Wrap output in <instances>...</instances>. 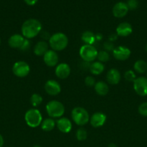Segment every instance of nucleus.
Listing matches in <instances>:
<instances>
[{
  "instance_id": "obj_1",
  "label": "nucleus",
  "mask_w": 147,
  "mask_h": 147,
  "mask_svg": "<svg viewBox=\"0 0 147 147\" xmlns=\"http://www.w3.org/2000/svg\"><path fill=\"white\" fill-rule=\"evenodd\" d=\"M42 30V24L36 19H29L23 22L21 27L22 35L26 39H32L35 37L40 33Z\"/></svg>"
},
{
  "instance_id": "obj_2",
  "label": "nucleus",
  "mask_w": 147,
  "mask_h": 147,
  "mask_svg": "<svg viewBox=\"0 0 147 147\" xmlns=\"http://www.w3.org/2000/svg\"><path fill=\"white\" fill-rule=\"evenodd\" d=\"M69 39L63 32H56L50 36L48 40V45L51 50L54 51H62L68 45Z\"/></svg>"
},
{
  "instance_id": "obj_3",
  "label": "nucleus",
  "mask_w": 147,
  "mask_h": 147,
  "mask_svg": "<svg viewBox=\"0 0 147 147\" xmlns=\"http://www.w3.org/2000/svg\"><path fill=\"white\" fill-rule=\"evenodd\" d=\"M48 115L52 119H60L65 113V108L61 102L56 100L49 101L46 106Z\"/></svg>"
},
{
  "instance_id": "obj_4",
  "label": "nucleus",
  "mask_w": 147,
  "mask_h": 147,
  "mask_svg": "<svg viewBox=\"0 0 147 147\" xmlns=\"http://www.w3.org/2000/svg\"><path fill=\"white\" fill-rule=\"evenodd\" d=\"M24 121L29 127L37 128L43 121L41 113L37 109H30L24 114Z\"/></svg>"
},
{
  "instance_id": "obj_5",
  "label": "nucleus",
  "mask_w": 147,
  "mask_h": 147,
  "mask_svg": "<svg viewBox=\"0 0 147 147\" xmlns=\"http://www.w3.org/2000/svg\"><path fill=\"white\" fill-rule=\"evenodd\" d=\"M71 119L78 126H84L89 121L90 116L85 109L82 107H76L71 111Z\"/></svg>"
},
{
  "instance_id": "obj_6",
  "label": "nucleus",
  "mask_w": 147,
  "mask_h": 147,
  "mask_svg": "<svg viewBox=\"0 0 147 147\" xmlns=\"http://www.w3.org/2000/svg\"><path fill=\"white\" fill-rule=\"evenodd\" d=\"M98 51L96 47L91 45H84L79 50V55L84 62H94L97 57Z\"/></svg>"
},
{
  "instance_id": "obj_7",
  "label": "nucleus",
  "mask_w": 147,
  "mask_h": 147,
  "mask_svg": "<svg viewBox=\"0 0 147 147\" xmlns=\"http://www.w3.org/2000/svg\"><path fill=\"white\" fill-rule=\"evenodd\" d=\"M30 71V65L24 61H17L13 65L12 72L14 76L19 78H24L28 76Z\"/></svg>"
},
{
  "instance_id": "obj_8",
  "label": "nucleus",
  "mask_w": 147,
  "mask_h": 147,
  "mask_svg": "<svg viewBox=\"0 0 147 147\" xmlns=\"http://www.w3.org/2000/svg\"><path fill=\"white\" fill-rule=\"evenodd\" d=\"M133 89L135 93L140 96H147V78L141 76L135 78L133 82Z\"/></svg>"
},
{
  "instance_id": "obj_9",
  "label": "nucleus",
  "mask_w": 147,
  "mask_h": 147,
  "mask_svg": "<svg viewBox=\"0 0 147 147\" xmlns=\"http://www.w3.org/2000/svg\"><path fill=\"white\" fill-rule=\"evenodd\" d=\"M131 54V51L128 47L125 46H118L115 47L112 51V55L116 60L124 61L128 60Z\"/></svg>"
},
{
  "instance_id": "obj_10",
  "label": "nucleus",
  "mask_w": 147,
  "mask_h": 147,
  "mask_svg": "<svg viewBox=\"0 0 147 147\" xmlns=\"http://www.w3.org/2000/svg\"><path fill=\"white\" fill-rule=\"evenodd\" d=\"M45 90L48 95L55 96L59 95L61 91V87L58 81L55 80H48L44 86Z\"/></svg>"
},
{
  "instance_id": "obj_11",
  "label": "nucleus",
  "mask_w": 147,
  "mask_h": 147,
  "mask_svg": "<svg viewBox=\"0 0 147 147\" xmlns=\"http://www.w3.org/2000/svg\"><path fill=\"white\" fill-rule=\"evenodd\" d=\"M45 64L48 67H55L59 63V55L57 53L53 50H48L43 56Z\"/></svg>"
},
{
  "instance_id": "obj_12",
  "label": "nucleus",
  "mask_w": 147,
  "mask_h": 147,
  "mask_svg": "<svg viewBox=\"0 0 147 147\" xmlns=\"http://www.w3.org/2000/svg\"><path fill=\"white\" fill-rule=\"evenodd\" d=\"M107 120V116L102 112H96L93 113L89 119L91 125L94 128H99L103 126Z\"/></svg>"
},
{
  "instance_id": "obj_13",
  "label": "nucleus",
  "mask_w": 147,
  "mask_h": 147,
  "mask_svg": "<svg viewBox=\"0 0 147 147\" xmlns=\"http://www.w3.org/2000/svg\"><path fill=\"white\" fill-rule=\"evenodd\" d=\"M71 73L70 66L65 63L58 64L55 69V74L59 78L66 79L69 76Z\"/></svg>"
},
{
  "instance_id": "obj_14",
  "label": "nucleus",
  "mask_w": 147,
  "mask_h": 147,
  "mask_svg": "<svg viewBox=\"0 0 147 147\" xmlns=\"http://www.w3.org/2000/svg\"><path fill=\"white\" fill-rule=\"evenodd\" d=\"M128 10L129 9H128L126 3L120 1L114 5L113 8H112V14L114 15V17H117V18H122L126 15Z\"/></svg>"
},
{
  "instance_id": "obj_15",
  "label": "nucleus",
  "mask_w": 147,
  "mask_h": 147,
  "mask_svg": "<svg viewBox=\"0 0 147 147\" xmlns=\"http://www.w3.org/2000/svg\"><path fill=\"white\" fill-rule=\"evenodd\" d=\"M56 126L61 132L63 134H68L71 131L72 123L69 119L66 117H61L56 121Z\"/></svg>"
},
{
  "instance_id": "obj_16",
  "label": "nucleus",
  "mask_w": 147,
  "mask_h": 147,
  "mask_svg": "<svg viewBox=\"0 0 147 147\" xmlns=\"http://www.w3.org/2000/svg\"><path fill=\"white\" fill-rule=\"evenodd\" d=\"M133 32V27L130 23L124 22L120 23L116 28V34L120 37H128Z\"/></svg>"
},
{
  "instance_id": "obj_17",
  "label": "nucleus",
  "mask_w": 147,
  "mask_h": 147,
  "mask_svg": "<svg viewBox=\"0 0 147 147\" xmlns=\"http://www.w3.org/2000/svg\"><path fill=\"white\" fill-rule=\"evenodd\" d=\"M121 76L119 70L116 68H111L108 70L106 76L107 81L110 85H117L120 81Z\"/></svg>"
},
{
  "instance_id": "obj_18",
  "label": "nucleus",
  "mask_w": 147,
  "mask_h": 147,
  "mask_svg": "<svg viewBox=\"0 0 147 147\" xmlns=\"http://www.w3.org/2000/svg\"><path fill=\"white\" fill-rule=\"evenodd\" d=\"M24 40H25V38L22 34H14L9 38L8 44L10 47H12V48H17L20 50Z\"/></svg>"
},
{
  "instance_id": "obj_19",
  "label": "nucleus",
  "mask_w": 147,
  "mask_h": 147,
  "mask_svg": "<svg viewBox=\"0 0 147 147\" xmlns=\"http://www.w3.org/2000/svg\"><path fill=\"white\" fill-rule=\"evenodd\" d=\"M48 47L49 45L46 41L41 40V41H39L36 43L35 45L34 46L33 52H34L35 55L43 56L49 50Z\"/></svg>"
},
{
  "instance_id": "obj_20",
  "label": "nucleus",
  "mask_w": 147,
  "mask_h": 147,
  "mask_svg": "<svg viewBox=\"0 0 147 147\" xmlns=\"http://www.w3.org/2000/svg\"><path fill=\"white\" fill-rule=\"evenodd\" d=\"M95 90L97 94L101 96H105L109 92V87L108 85L105 82L103 81H98L95 83Z\"/></svg>"
},
{
  "instance_id": "obj_21",
  "label": "nucleus",
  "mask_w": 147,
  "mask_h": 147,
  "mask_svg": "<svg viewBox=\"0 0 147 147\" xmlns=\"http://www.w3.org/2000/svg\"><path fill=\"white\" fill-rule=\"evenodd\" d=\"M89 68L92 74L99 76L105 70V65L103 63L99 61H94L93 63H91Z\"/></svg>"
},
{
  "instance_id": "obj_22",
  "label": "nucleus",
  "mask_w": 147,
  "mask_h": 147,
  "mask_svg": "<svg viewBox=\"0 0 147 147\" xmlns=\"http://www.w3.org/2000/svg\"><path fill=\"white\" fill-rule=\"evenodd\" d=\"M81 39H82V42L85 45H92L95 43V42L96 41V40H95V34H94L91 31L84 32L82 34Z\"/></svg>"
},
{
  "instance_id": "obj_23",
  "label": "nucleus",
  "mask_w": 147,
  "mask_h": 147,
  "mask_svg": "<svg viewBox=\"0 0 147 147\" xmlns=\"http://www.w3.org/2000/svg\"><path fill=\"white\" fill-rule=\"evenodd\" d=\"M133 69L135 73L144 74L147 72V63L143 60H137L133 65Z\"/></svg>"
},
{
  "instance_id": "obj_24",
  "label": "nucleus",
  "mask_w": 147,
  "mask_h": 147,
  "mask_svg": "<svg viewBox=\"0 0 147 147\" xmlns=\"http://www.w3.org/2000/svg\"><path fill=\"white\" fill-rule=\"evenodd\" d=\"M40 125H41V129L44 131H50L55 128L56 122L52 118H48V119L43 120Z\"/></svg>"
},
{
  "instance_id": "obj_25",
  "label": "nucleus",
  "mask_w": 147,
  "mask_h": 147,
  "mask_svg": "<svg viewBox=\"0 0 147 147\" xmlns=\"http://www.w3.org/2000/svg\"><path fill=\"white\" fill-rule=\"evenodd\" d=\"M42 102H43V98L40 94L33 93L30 97V103L33 107H37L41 104Z\"/></svg>"
},
{
  "instance_id": "obj_26",
  "label": "nucleus",
  "mask_w": 147,
  "mask_h": 147,
  "mask_svg": "<svg viewBox=\"0 0 147 147\" xmlns=\"http://www.w3.org/2000/svg\"><path fill=\"white\" fill-rule=\"evenodd\" d=\"M76 139L79 142L86 140L87 138V132L84 128H79L76 132Z\"/></svg>"
},
{
  "instance_id": "obj_27",
  "label": "nucleus",
  "mask_w": 147,
  "mask_h": 147,
  "mask_svg": "<svg viewBox=\"0 0 147 147\" xmlns=\"http://www.w3.org/2000/svg\"><path fill=\"white\" fill-rule=\"evenodd\" d=\"M97 58L98 59V61L101 62V63H106L110 60V54L108 52L105 51V50H101V51L98 52Z\"/></svg>"
},
{
  "instance_id": "obj_28",
  "label": "nucleus",
  "mask_w": 147,
  "mask_h": 147,
  "mask_svg": "<svg viewBox=\"0 0 147 147\" xmlns=\"http://www.w3.org/2000/svg\"><path fill=\"white\" fill-rule=\"evenodd\" d=\"M124 78L127 81L133 82L136 78V76H135V72L131 70H128L124 73Z\"/></svg>"
},
{
  "instance_id": "obj_29",
  "label": "nucleus",
  "mask_w": 147,
  "mask_h": 147,
  "mask_svg": "<svg viewBox=\"0 0 147 147\" xmlns=\"http://www.w3.org/2000/svg\"><path fill=\"white\" fill-rule=\"evenodd\" d=\"M138 113L141 116L147 117V102H144L138 106Z\"/></svg>"
},
{
  "instance_id": "obj_30",
  "label": "nucleus",
  "mask_w": 147,
  "mask_h": 147,
  "mask_svg": "<svg viewBox=\"0 0 147 147\" xmlns=\"http://www.w3.org/2000/svg\"><path fill=\"white\" fill-rule=\"evenodd\" d=\"M126 4L129 10H135L138 7V0H128Z\"/></svg>"
},
{
  "instance_id": "obj_31",
  "label": "nucleus",
  "mask_w": 147,
  "mask_h": 147,
  "mask_svg": "<svg viewBox=\"0 0 147 147\" xmlns=\"http://www.w3.org/2000/svg\"><path fill=\"white\" fill-rule=\"evenodd\" d=\"M84 83L88 87H93L95 86L96 82H95V79L92 76H86L84 79Z\"/></svg>"
},
{
  "instance_id": "obj_32",
  "label": "nucleus",
  "mask_w": 147,
  "mask_h": 147,
  "mask_svg": "<svg viewBox=\"0 0 147 147\" xmlns=\"http://www.w3.org/2000/svg\"><path fill=\"white\" fill-rule=\"evenodd\" d=\"M104 48H105V51L109 52V51H113V50L115 49V47H114V45L112 42L108 41L104 43Z\"/></svg>"
},
{
  "instance_id": "obj_33",
  "label": "nucleus",
  "mask_w": 147,
  "mask_h": 147,
  "mask_svg": "<svg viewBox=\"0 0 147 147\" xmlns=\"http://www.w3.org/2000/svg\"><path fill=\"white\" fill-rule=\"evenodd\" d=\"M30 40H28V39H26L25 38V40H24V43H23L22 46V47L20 48V50L21 51H27V50H28L29 49H30Z\"/></svg>"
},
{
  "instance_id": "obj_34",
  "label": "nucleus",
  "mask_w": 147,
  "mask_h": 147,
  "mask_svg": "<svg viewBox=\"0 0 147 147\" xmlns=\"http://www.w3.org/2000/svg\"><path fill=\"white\" fill-rule=\"evenodd\" d=\"M24 1L27 5L33 6V5H35L38 0H24Z\"/></svg>"
},
{
  "instance_id": "obj_35",
  "label": "nucleus",
  "mask_w": 147,
  "mask_h": 147,
  "mask_svg": "<svg viewBox=\"0 0 147 147\" xmlns=\"http://www.w3.org/2000/svg\"><path fill=\"white\" fill-rule=\"evenodd\" d=\"M117 38H118V35L116 34H112L110 35L109 37V40H110V42H113V41H115V40H117Z\"/></svg>"
},
{
  "instance_id": "obj_36",
  "label": "nucleus",
  "mask_w": 147,
  "mask_h": 147,
  "mask_svg": "<svg viewBox=\"0 0 147 147\" xmlns=\"http://www.w3.org/2000/svg\"><path fill=\"white\" fill-rule=\"evenodd\" d=\"M102 38V34H99V33L95 34V40H98V41H99V40H100Z\"/></svg>"
},
{
  "instance_id": "obj_37",
  "label": "nucleus",
  "mask_w": 147,
  "mask_h": 147,
  "mask_svg": "<svg viewBox=\"0 0 147 147\" xmlns=\"http://www.w3.org/2000/svg\"><path fill=\"white\" fill-rule=\"evenodd\" d=\"M4 139H3V136L0 134V147H2L4 145Z\"/></svg>"
},
{
  "instance_id": "obj_38",
  "label": "nucleus",
  "mask_w": 147,
  "mask_h": 147,
  "mask_svg": "<svg viewBox=\"0 0 147 147\" xmlns=\"http://www.w3.org/2000/svg\"><path fill=\"white\" fill-rule=\"evenodd\" d=\"M108 147H117V146L115 144L111 143V144H110L109 145H108Z\"/></svg>"
},
{
  "instance_id": "obj_39",
  "label": "nucleus",
  "mask_w": 147,
  "mask_h": 147,
  "mask_svg": "<svg viewBox=\"0 0 147 147\" xmlns=\"http://www.w3.org/2000/svg\"><path fill=\"white\" fill-rule=\"evenodd\" d=\"M145 50H146V53H147V44L146 45V47H145Z\"/></svg>"
},
{
  "instance_id": "obj_40",
  "label": "nucleus",
  "mask_w": 147,
  "mask_h": 147,
  "mask_svg": "<svg viewBox=\"0 0 147 147\" xmlns=\"http://www.w3.org/2000/svg\"><path fill=\"white\" fill-rule=\"evenodd\" d=\"M33 147H41V146H39V145H35V146H33Z\"/></svg>"
},
{
  "instance_id": "obj_41",
  "label": "nucleus",
  "mask_w": 147,
  "mask_h": 147,
  "mask_svg": "<svg viewBox=\"0 0 147 147\" xmlns=\"http://www.w3.org/2000/svg\"><path fill=\"white\" fill-rule=\"evenodd\" d=\"M0 45H1V38H0Z\"/></svg>"
},
{
  "instance_id": "obj_42",
  "label": "nucleus",
  "mask_w": 147,
  "mask_h": 147,
  "mask_svg": "<svg viewBox=\"0 0 147 147\" xmlns=\"http://www.w3.org/2000/svg\"><path fill=\"white\" fill-rule=\"evenodd\" d=\"M146 78H147V72H146Z\"/></svg>"
}]
</instances>
